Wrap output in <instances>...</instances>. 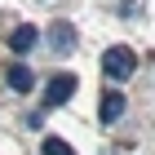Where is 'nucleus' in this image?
Masks as SVG:
<instances>
[{"label": "nucleus", "mask_w": 155, "mask_h": 155, "mask_svg": "<svg viewBox=\"0 0 155 155\" xmlns=\"http://www.w3.org/2000/svg\"><path fill=\"white\" fill-rule=\"evenodd\" d=\"M102 71H107L111 80H129V75L137 71V53H133L129 45H111L107 53H102Z\"/></svg>", "instance_id": "f257e3e1"}, {"label": "nucleus", "mask_w": 155, "mask_h": 155, "mask_svg": "<svg viewBox=\"0 0 155 155\" xmlns=\"http://www.w3.org/2000/svg\"><path fill=\"white\" fill-rule=\"evenodd\" d=\"M75 93V75H53V80H49V107H62V102H67V97Z\"/></svg>", "instance_id": "f03ea898"}, {"label": "nucleus", "mask_w": 155, "mask_h": 155, "mask_svg": "<svg viewBox=\"0 0 155 155\" xmlns=\"http://www.w3.org/2000/svg\"><path fill=\"white\" fill-rule=\"evenodd\" d=\"M97 115H102V124H115V120L124 115V93H115V89L102 93V111H97Z\"/></svg>", "instance_id": "7ed1b4c3"}, {"label": "nucleus", "mask_w": 155, "mask_h": 155, "mask_svg": "<svg viewBox=\"0 0 155 155\" xmlns=\"http://www.w3.org/2000/svg\"><path fill=\"white\" fill-rule=\"evenodd\" d=\"M36 40H40V31L22 22V27H18V31L9 36V49H18V53H27V49H36Z\"/></svg>", "instance_id": "20e7f679"}, {"label": "nucleus", "mask_w": 155, "mask_h": 155, "mask_svg": "<svg viewBox=\"0 0 155 155\" xmlns=\"http://www.w3.org/2000/svg\"><path fill=\"white\" fill-rule=\"evenodd\" d=\"M49 45L67 53V49H75V31H71V27H67V22H58V27H53V31H49Z\"/></svg>", "instance_id": "39448f33"}, {"label": "nucleus", "mask_w": 155, "mask_h": 155, "mask_svg": "<svg viewBox=\"0 0 155 155\" xmlns=\"http://www.w3.org/2000/svg\"><path fill=\"white\" fill-rule=\"evenodd\" d=\"M31 84H36V75L27 71V67H13L9 71V89L13 93H31Z\"/></svg>", "instance_id": "423d86ee"}, {"label": "nucleus", "mask_w": 155, "mask_h": 155, "mask_svg": "<svg viewBox=\"0 0 155 155\" xmlns=\"http://www.w3.org/2000/svg\"><path fill=\"white\" fill-rule=\"evenodd\" d=\"M45 155H75V151L62 142V137H45Z\"/></svg>", "instance_id": "0eeeda50"}]
</instances>
